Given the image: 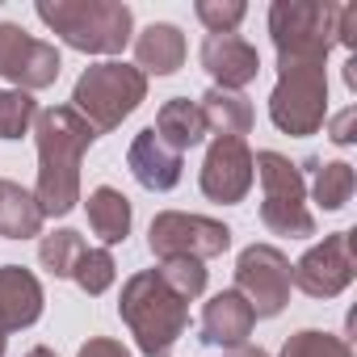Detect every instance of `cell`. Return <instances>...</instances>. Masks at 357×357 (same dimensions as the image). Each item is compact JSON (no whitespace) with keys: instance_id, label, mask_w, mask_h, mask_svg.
Masks as SVG:
<instances>
[{"instance_id":"18","label":"cell","mask_w":357,"mask_h":357,"mask_svg":"<svg viewBox=\"0 0 357 357\" xmlns=\"http://www.w3.org/2000/svg\"><path fill=\"white\" fill-rule=\"evenodd\" d=\"M198 109H202L206 130H215V139H244V135L252 130V122H257L252 101H248L244 93H227V89L202 93Z\"/></svg>"},{"instance_id":"25","label":"cell","mask_w":357,"mask_h":357,"mask_svg":"<svg viewBox=\"0 0 357 357\" xmlns=\"http://www.w3.org/2000/svg\"><path fill=\"white\" fill-rule=\"evenodd\" d=\"M38 118V105L22 89H0V139H22Z\"/></svg>"},{"instance_id":"3","label":"cell","mask_w":357,"mask_h":357,"mask_svg":"<svg viewBox=\"0 0 357 357\" xmlns=\"http://www.w3.org/2000/svg\"><path fill=\"white\" fill-rule=\"evenodd\" d=\"M38 17L84 55H118L135 34V13L122 0H43Z\"/></svg>"},{"instance_id":"21","label":"cell","mask_w":357,"mask_h":357,"mask_svg":"<svg viewBox=\"0 0 357 357\" xmlns=\"http://www.w3.org/2000/svg\"><path fill=\"white\" fill-rule=\"evenodd\" d=\"M89 227L105 244H122L130 236V198L114 185H97L89 194Z\"/></svg>"},{"instance_id":"1","label":"cell","mask_w":357,"mask_h":357,"mask_svg":"<svg viewBox=\"0 0 357 357\" xmlns=\"http://www.w3.org/2000/svg\"><path fill=\"white\" fill-rule=\"evenodd\" d=\"M34 139H38L34 198L43 206V219H63L80 202V160L97 139V130L72 105H51V109H38Z\"/></svg>"},{"instance_id":"29","label":"cell","mask_w":357,"mask_h":357,"mask_svg":"<svg viewBox=\"0 0 357 357\" xmlns=\"http://www.w3.org/2000/svg\"><path fill=\"white\" fill-rule=\"evenodd\" d=\"M76 357H130V349L122 340H109V336H93L89 344H80Z\"/></svg>"},{"instance_id":"28","label":"cell","mask_w":357,"mask_h":357,"mask_svg":"<svg viewBox=\"0 0 357 357\" xmlns=\"http://www.w3.org/2000/svg\"><path fill=\"white\" fill-rule=\"evenodd\" d=\"M198 22L211 30V34H236V26L248 17V9L240 0H198Z\"/></svg>"},{"instance_id":"11","label":"cell","mask_w":357,"mask_h":357,"mask_svg":"<svg viewBox=\"0 0 357 357\" xmlns=\"http://www.w3.org/2000/svg\"><path fill=\"white\" fill-rule=\"evenodd\" d=\"M353 273H357L353 231H332L324 236V244H311L298 257V265L290 269V282L311 298H336L340 290H349Z\"/></svg>"},{"instance_id":"17","label":"cell","mask_w":357,"mask_h":357,"mask_svg":"<svg viewBox=\"0 0 357 357\" xmlns=\"http://www.w3.org/2000/svg\"><path fill=\"white\" fill-rule=\"evenodd\" d=\"M135 63L147 76H172L185 63V34L168 26V22H151L139 38H135Z\"/></svg>"},{"instance_id":"24","label":"cell","mask_w":357,"mask_h":357,"mask_svg":"<svg viewBox=\"0 0 357 357\" xmlns=\"http://www.w3.org/2000/svg\"><path fill=\"white\" fill-rule=\"evenodd\" d=\"M278 357H353L349 340L336 332H319V328H303L294 336H286Z\"/></svg>"},{"instance_id":"9","label":"cell","mask_w":357,"mask_h":357,"mask_svg":"<svg viewBox=\"0 0 357 357\" xmlns=\"http://www.w3.org/2000/svg\"><path fill=\"white\" fill-rule=\"evenodd\" d=\"M290 261L273 244H248L236 261V294L252 307L257 319H273L290 303Z\"/></svg>"},{"instance_id":"30","label":"cell","mask_w":357,"mask_h":357,"mask_svg":"<svg viewBox=\"0 0 357 357\" xmlns=\"http://www.w3.org/2000/svg\"><path fill=\"white\" fill-rule=\"evenodd\" d=\"M336 43H340V47H357V5H340V17H336Z\"/></svg>"},{"instance_id":"6","label":"cell","mask_w":357,"mask_h":357,"mask_svg":"<svg viewBox=\"0 0 357 357\" xmlns=\"http://www.w3.org/2000/svg\"><path fill=\"white\" fill-rule=\"evenodd\" d=\"M252 168L261 176V223L273 236H290V240H307L315 236V215L307 211V181L298 164H290L282 151H261L252 155Z\"/></svg>"},{"instance_id":"5","label":"cell","mask_w":357,"mask_h":357,"mask_svg":"<svg viewBox=\"0 0 357 357\" xmlns=\"http://www.w3.org/2000/svg\"><path fill=\"white\" fill-rule=\"evenodd\" d=\"M147 97V76L130 63H97L89 68L76 89H72V109L101 135L122 126V118H130Z\"/></svg>"},{"instance_id":"27","label":"cell","mask_w":357,"mask_h":357,"mask_svg":"<svg viewBox=\"0 0 357 357\" xmlns=\"http://www.w3.org/2000/svg\"><path fill=\"white\" fill-rule=\"evenodd\" d=\"M176 294H181L185 303L190 298H198L202 290H206V269H202V261H190V257H172V261H160V269H155Z\"/></svg>"},{"instance_id":"34","label":"cell","mask_w":357,"mask_h":357,"mask_svg":"<svg viewBox=\"0 0 357 357\" xmlns=\"http://www.w3.org/2000/svg\"><path fill=\"white\" fill-rule=\"evenodd\" d=\"M26 357H59V353H55V349H47V344H38V349H30Z\"/></svg>"},{"instance_id":"35","label":"cell","mask_w":357,"mask_h":357,"mask_svg":"<svg viewBox=\"0 0 357 357\" xmlns=\"http://www.w3.org/2000/svg\"><path fill=\"white\" fill-rule=\"evenodd\" d=\"M5 340H9V336H5V332H0V357H5Z\"/></svg>"},{"instance_id":"26","label":"cell","mask_w":357,"mask_h":357,"mask_svg":"<svg viewBox=\"0 0 357 357\" xmlns=\"http://www.w3.org/2000/svg\"><path fill=\"white\" fill-rule=\"evenodd\" d=\"M114 273H118V265H114L109 248H89V252L80 257L72 282H76L84 294H105V290L114 286Z\"/></svg>"},{"instance_id":"31","label":"cell","mask_w":357,"mask_h":357,"mask_svg":"<svg viewBox=\"0 0 357 357\" xmlns=\"http://www.w3.org/2000/svg\"><path fill=\"white\" fill-rule=\"evenodd\" d=\"M353 122H357V109H353V105H349V109H340V114L332 118V130H328V135H332V143L349 147V143L357 139V135H353Z\"/></svg>"},{"instance_id":"22","label":"cell","mask_w":357,"mask_h":357,"mask_svg":"<svg viewBox=\"0 0 357 357\" xmlns=\"http://www.w3.org/2000/svg\"><path fill=\"white\" fill-rule=\"evenodd\" d=\"M84 252H89L84 236L72 231V227H59V231L43 236V244H38V265H43L51 278H72Z\"/></svg>"},{"instance_id":"10","label":"cell","mask_w":357,"mask_h":357,"mask_svg":"<svg viewBox=\"0 0 357 357\" xmlns=\"http://www.w3.org/2000/svg\"><path fill=\"white\" fill-rule=\"evenodd\" d=\"M63 72V59L51 43L26 34L13 22H0V76L13 80L22 93H38L51 89Z\"/></svg>"},{"instance_id":"23","label":"cell","mask_w":357,"mask_h":357,"mask_svg":"<svg viewBox=\"0 0 357 357\" xmlns=\"http://www.w3.org/2000/svg\"><path fill=\"white\" fill-rule=\"evenodd\" d=\"M353 190H357L353 164L332 160V164L315 168V185H311V194H315V206H319V211H344L349 198H353Z\"/></svg>"},{"instance_id":"2","label":"cell","mask_w":357,"mask_h":357,"mask_svg":"<svg viewBox=\"0 0 357 357\" xmlns=\"http://www.w3.org/2000/svg\"><path fill=\"white\" fill-rule=\"evenodd\" d=\"M118 315L130 328L139 353L147 357H168L172 344L185 336L190 324V303L176 294L155 269H143L135 278H126L122 298H118Z\"/></svg>"},{"instance_id":"33","label":"cell","mask_w":357,"mask_h":357,"mask_svg":"<svg viewBox=\"0 0 357 357\" xmlns=\"http://www.w3.org/2000/svg\"><path fill=\"white\" fill-rule=\"evenodd\" d=\"M344 84H349V89H357V59H349V63H344Z\"/></svg>"},{"instance_id":"8","label":"cell","mask_w":357,"mask_h":357,"mask_svg":"<svg viewBox=\"0 0 357 357\" xmlns=\"http://www.w3.org/2000/svg\"><path fill=\"white\" fill-rule=\"evenodd\" d=\"M147 248L160 261L190 257V261H211L231 248V227L206 215H185V211H160L147 227Z\"/></svg>"},{"instance_id":"19","label":"cell","mask_w":357,"mask_h":357,"mask_svg":"<svg viewBox=\"0 0 357 357\" xmlns=\"http://www.w3.org/2000/svg\"><path fill=\"white\" fill-rule=\"evenodd\" d=\"M151 130H155L172 151H181V155L206 139L202 109H198V101H190V97H172V101H164L160 114H155V126H151Z\"/></svg>"},{"instance_id":"4","label":"cell","mask_w":357,"mask_h":357,"mask_svg":"<svg viewBox=\"0 0 357 357\" xmlns=\"http://www.w3.org/2000/svg\"><path fill=\"white\" fill-rule=\"evenodd\" d=\"M340 5L328 0H273L269 38L278 47V63H328L336 47Z\"/></svg>"},{"instance_id":"32","label":"cell","mask_w":357,"mask_h":357,"mask_svg":"<svg viewBox=\"0 0 357 357\" xmlns=\"http://www.w3.org/2000/svg\"><path fill=\"white\" fill-rule=\"evenodd\" d=\"M227 357H269L265 349H252V344H240V349H227Z\"/></svg>"},{"instance_id":"7","label":"cell","mask_w":357,"mask_h":357,"mask_svg":"<svg viewBox=\"0 0 357 357\" xmlns=\"http://www.w3.org/2000/svg\"><path fill=\"white\" fill-rule=\"evenodd\" d=\"M278 84L269 93V118L282 135L307 139L328 118V72L324 63H278Z\"/></svg>"},{"instance_id":"20","label":"cell","mask_w":357,"mask_h":357,"mask_svg":"<svg viewBox=\"0 0 357 357\" xmlns=\"http://www.w3.org/2000/svg\"><path fill=\"white\" fill-rule=\"evenodd\" d=\"M38 231H43V206H38L34 190L0 176V236L5 240H30Z\"/></svg>"},{"instance_id":"13","label":"cell","mask_w":357,"mask_h":357,"mask_svg":"<svg viewBox=\"0 0 357 357\" xmlns=\"http://www.w3.org/2000/svg\"><path fill=\"white\" fill-rule=\"evenodd\" d=\"M198 59H202V68L211 72L215 89H227V93H240V89L252 84L257 72H261L257 47H252L248 38H240V34H206Z\"/></svg>"},{"instance_id":"16","label":"cell","mask_w":357,"mask_h":357,"mask_svg":"<svg viewBox=\"0 0 357 357\" xmlns=\"http://www.w3.org/2000/svg\"><path fill=\"white\" fill-rule=\"evenodd\" d=\"M43 315V286L22 265H0V332H22Z\"/></svg>"},{"instance_id":"15","label":"cell","mask_w":357,"mask_h":357,"mask_svg":"<svg viewBox=\"0 0 357 357\" xmlns=\"http://www.w3.org/2000/svg\"><path fill=\"white\" fill-rule=\"evenodd\" d=\"M252 307L236 294V290H219L206 307H202V344L211 349H240L252 336Z\"/></svg>"},{"instance_id":"14","label":"cell","mask_w":357,"mask_h":357,"mask_svg":"<svg viewBox=\"0 0 357 357\" xmlns=\"http://www.w3.org/2000/svg\"><path fill=\"white\" fill-rule=\"evenodd\" d=\"M126 164H130L135 181H139L143 190L164 194V190H172L176 181H181L185 155H181V151H172V147H168V143L147 126V130H139V135H135V143H130V151H126Z\"/></svg>"},{"instance_id":"12","label":"cell","mask_w":357,"mask_h":357,"mask_svg":"<svg viewBox=\"0 0 357 357\" xmlns=\"http://www.w3.org/2000/svg\"><path fill=\"white\" fill-rule=\"evenodd\" d=\"M202 194L211 202H223V206H236L248 198L252 181H257V168H252V151L244 139H215L206 147V160H202Z\"/></svg>"}]
</instances>
